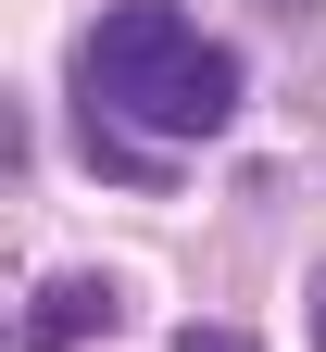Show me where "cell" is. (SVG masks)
<instances>
[{
	"label": "cell",
	"instance_id": "1",
	"mask_svg": "<svg viewBox=\"0 0 326 352\" xmlns=\"http://www.w3.org/2000/svg\"><path fill=\"white\" fill-rule=\"evenodd\" d=\"M75 113L126 126V139H163V151H201L239 113V51L213 25H189L176 0H113L75 38Z\"/></svg>",
	"mask_w": 326,
	"mask_h": 352
},
{
	"label": "cell",
	"instance_id": "2",
	"mask_svg": "<svg viewBox=\"0 0 326 352\" xmlns=\"http://www.w3.org/2000/svg\"><path fill=\"white\" fill-rule=\"evenodd\" d=\"M101 327H126V289L113 277H51V289L25 302L13 352H75V340H101Z\"/></svg>",
	"mask_w": 326,
	"mask_h": 352
},
{
	"label": "cell",
	"instance_id": "3",
	"mask_svg": "<svg viewBox=\"0 0 326 352\" xmlns=\"http://www.w3.org/2000/svg\"><path fill=\"white\" fill-rule=\"evenodd\" d=\"M176 352H251L239 327H176Z\"/></svg>",
	"mask_w": 326,
	"mask_h": 352
},
{
	"label": "cell",
	"instance_id": "4",
	"mask_svg": "<svg viewBox=\"0 0 326 352\" xmlns=\"http://www.w3.org/2000/svg\"><path fill=\"white\" fill-rule=\"evenodd\" d=\"M314 352H326V289H314Z\"/></svg>",
	"mask_w": 326,
	"mask_h": 352
}]
</instances>
